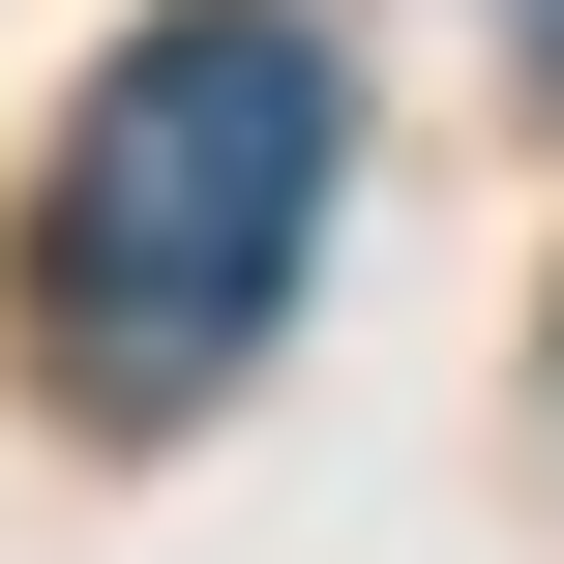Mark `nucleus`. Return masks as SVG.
I'll use <instances>...</instances> for the list:
<instances>
[{
    "label": "nucleus",
    "mask_w": 564,
    "mask_h": 564,
    "mask_svg": "<svg viewBox=\"0 0 564 564\" xmlns=\"http://www.w3.org/2000/svg\"><path fill=\"white\" fill-rule=\"evenodd\" d=\"M327 149H357V119H327V30H297V0H178V30H119L89 119H59V208H30L59 357H89L119 416L238 387L268 297H297V238H327Z\"/></svg>",
    "instance_id": "obj_1"
},
{
    "label": "nucleus",
    "mask_w": 564,
    "mask_h": 564,
    "mask_svg": "<svg viewBox=\"0 0 564 564\" xmlns=\"http://www.w3.org/2000/svg\"><path fill=\"white\" fill-rule=\"evenodd\" d=\"M506 30H535V89H564V0H506Z\"/></svg>",
    "instance_id": "obj_2"
}]
</instances>
